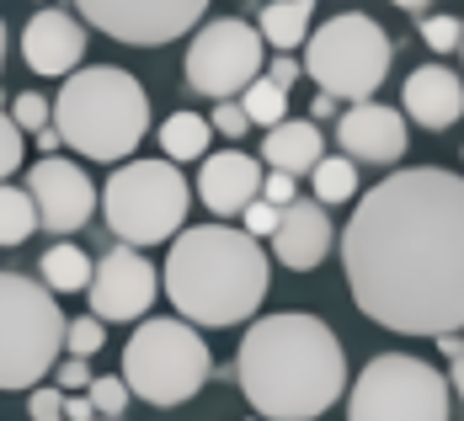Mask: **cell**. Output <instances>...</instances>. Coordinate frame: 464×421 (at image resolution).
Returning a JSON list of instances; mask_svg holds the SVG:
<instances>
[{"label":"cell","instance_id":"40","mask_svg":"<svg viewBox=\"0 0 464 421\" xmlns=\"http://www.w3.org/2000/svg\"><path fill=\"white\" fill-rule=\"evenodd\" d=\"M59 144H64V139H59V129H44V134H38V149H44V155H53Z\"/></svg>","mask_w":464,"mask_h":421},{"label":"cell","instance_id":"20","mask_svg":"<svg viewBox=\"0 0 464 421\" xmlns=\"http://www.w3.org/2000/svg\"><path fill=\"white\" fill-rule=\"evenodd\" d=\"M310 5L315 0H273V5H262V22H256L262 43H273L278 53L299 48L310 38Z\"/></svg>","mask_w":464,"mask_h":421},{"label":"cell","instance_id":"30","mask_svg":"<svg viewBox=\"0 0 464 421\" xmlns=\"http://www.w3.org/2000/svg\"><path fill=\"white\" fill-rule=\"evenodd\" d=\"M278 225H283V208H273V203H262V197H256V203L246 208V234H251V240H273Z\"/></svg>","mask_w":464,"mask_h":421},{"label":"cell","instance_id":"7","mask_svg":"<svg viewBox=\"0 0 464 421\" xmlns=\"http://www.w3.org/2000/svg\"><path fill=\"white\" fill-rule=\"evenodd\" d=\"M187 203H192V187L171 160H129L102 187L107 230L134 251L155 245V240H171L187 219Z\"/></svg>","mask_w":464,"mask_h":421},{"label":"cell","instance_id":"8","mask_svg":"<svg viewBox=\"0 0 464 421\" xmlns=\"http://www.w3.org/2000/svg\"><path fill=\"white\" fill-rule=\"evenodd\" d=\"M390 59H395L390 33L373 16H363V11L331 16L304 43V70L315 75V86L325 96H336V101H353V107L373 101V91L390 75Z\"/></svg>","mask_w":464,"mask_h":421},{"label":"cell","instance_id":"25","mask_svg":"<svg viewBox=\"0 0 464 421\" xmlns=\"http://www.w3.org/2000/svg\"><path fill=\"white\" fill-rule=\"evenodd\" d=\"M240 107H246V118H251V123H262V129H278V123H288V118H283V112H288V91H283V86H273L267 75L246 86Z\"/></svg>","mask_w":464,"mask_h":421},{"label":"cell","instance_id":"9","mask_svg":"<svg viewBox=\"0 0 464 421\" xmlns=\"http://www.w3.org/2000/svg\"><path fill=\"white\" fill-rule=\"evenodd\" d=\"M347 421H449V378L411 352H379L347 395Z\"/></svg>","mask_w":464,"mask_h":421},{"label":"cell","instance_id":"27","mask_svg":"<svg viewBox=\"0 0 464 421\" xmlns=\"http://www.w3.org/2000/svg\"><path fill=\"white\" fill-rule=\"evenodd\" d=\"M86 395H92V406H96V416L102 421H123V406H129V384H123V374L118 378H96Z\"/></svg>","mask_w":464,"mask_h":421},{"label":"cell","instance_id":"28","mask_svg":"<svg viewBox=\"0 0 464 421\" xmlns=\"http://www.w3.org/2000/svg\"><path fill=\"white\" fill-rule=\"evenodd\" d=\"M421 43L432 48V53H449V48L464 43V22L459 16H443V11H432L427 22H421Z\"/></svg>","mask_w":464,"mask_h":421},{"label":"cell","instance_id":"10","mask_svg":"<svg viewBox=\"0 0 464 421\" xmlns=\"http://www.w3.org/2000/svg\"><path fill=\"white\" fill-rule=\"evenodd\" d=\"M251 81H262V33L240 16H219L198 27L187 48V86L214 101H230V96H246Z\"/></svg>","mask_w":464,"mask_h":421},{"label":"cell","instance_id":"16","mask_svg":"<svg viewBox=\"0 0 464 421\" xmlns=\"http://www.w3.org/2000/svg\"><path fill=\"white\" fill-rule=\"evenodd\" d=\"M262 166L251 160V155H240V149H219V155H208L203 160V171H198V197L219 214V219H230V214H246L256 197H262Z\"/></svg>","mask_w":464,"mask_h":421},{"label":"cell","instance_id":"13","mask_svg":"<svg viewBox=\"0 0 464 421\" xmlns=\"http://www.w3.org/2000/svg\"><path fill=\"white\" fill-rule=\"evenodd\" d=\"M27 192L38 203V225L53 234H75L92 219V208L102 203V192L92 187V177L75 160H64V155H44L27 171Z\"/></svg>","mask_w":464,"mask_h":421},{"label":"cell","instance_id":"22","mask_svg":"<svg viewBox=\"0 0 464 421\" xmlns=\"http://www.w3.org/2000/svg\"><path fill=\"white\" fill-rule=\"evenodd\" d=\"M38 273H44V282L53 293H81V288H92V278H96L92 256H86L81 245H70V240L48 245L44 262H38Z\"/></svg>","mask_w":464,"mask_h":421},{"label":"cell","instance_id":"15","mask_svg":"<svg viewBox=\"0 0 464 421\" xmlns=\"http://www.w3.org/2000/svg\"><path fill=\"white\" fill-rule=\"evenodd\" d=\"M22 59L38 75H75V64L86 59V27L70 11H33V22L22 27Z\"/></svg>","mask_w":464,"mask_h":421},{"label":"cell","instance_id":"18","mask_svg":"<svg viewBox=\"0 0 464 421\" xmlns=\"http://www.w3.org/2000/svg\"><path fill=\"white\" fill-rule=\"evenodd\" d=\"M401 107L417 118L421 129H449V123H459L464 112V81L454 70H443V64H421L411 70V81H406V91H401Z\"/></svg>","mask_w":464,"mask_h":421},{"label":"cell","instance_id":"23","mask_svg":"<svg viewBox=\"0 0 464 421\" xmlns=\"http://www.w3.org/2000/svg\"><path fill=\"white\" fill-rule=\"evenodd\" d=\"M38 230V203L22 187H0V245H22Z\"/></svg>","mask_w":464,"mask_h":421},{"label":"cell","instance_id":"29","mask_svg":"<svg viewBox=\"0 0 464 421\" xmlns=\"http://www.w3.org/2000/svg\"><path fill=\"white\" fill-rule=\"evenodd\" d=\"M48 112H53V107H48L38 91H22L16 101H11V123H16L22 134H44V129H48Z\"/></svg>","mask_w":464,"mask_h":421},{"label":"cell","instance_id":"21","mask_svg":"<svg viewBox=\"0 0 464 421\" xmlns=\"http://www.w3.org/2000/svg\"><path fill=\"white\" fill-rule=\"evenodd\" d=\"M208 134H214L208 118H198V112H171V118L160 123V155H166L171 166H182V160H208Z\"/></svg>","mask_w":464,"mask_h":421},{"label":"cell","instance_id":"17","mask_svg":"<svg viewBox=\"0 0 464 421\" xmlns=\"http://www.w3.org/2000/svg\"><path fill=\"white\" fill-rule=\"evenodd\" d=\"M331 214H325V203H288L283 208V225L273 234V251H278L283 267H294V273H310V267H321L325 251H331Z\"/></svg>","mask_w":464,"mask_h":421},{"label":"cell","instance_id":"37","mask_svg":"<svg viewBox=\"0 0 464 421\" xmlns=\"http://www.w3.org/2000/svg\"><path fill=\"white\" fill-rule=\"evenodd\" d=\"M64 421H102L92 406V395H64Z\"/></svg>","mask_w":464,"mask_h":421},{"label":"cell","instance_id":"24","mask_svg":"<svg viewBox=\"0 0 464 421\" xmlns=\"http://www.w3.org/2000/svg\"><path fill=\"white\" fill-rule=\"evenodd\" d=\"M310 182H315V203H347V197H358V166L347 155H325L310 171Z\"/></svg>","mask_w":464,"mask_h":421},{"label":"cell","instance_id":"38","mask_svg":"<svg viewBox=\"0 0 464 421\" xmlns=\"http://www.w3.org/2000/svg\"><path fill=\"white\" fill-rule=\"evenodd\" d=\"M438 347H443V358H454V363L464 358V341H459V336H438Z\"/></svg>","mask_w":464,"mask_h":421},{"label":"cell","instance_id":"31","mask_svg":"<svg viewBox=\"0 0 464 421\" xmlns=\"http://www.w3.org/2000/svg\"><path fill=\"white\" fill-rule=\"evenodd\" d=\"M22 166V129L0 112V187H5V177Z\"/></svg>","mask_w":464,"mask_h":421},{"label":"cell","instance_id":"33","mask_svg":"<svg viewBox=\"0 0 464 421\" xmlns=\"http://www.w3.org/2000/svg\"><path fill=\"white\" fill-rule=\"evenodd\" d=\"M208 123H214V129H219V134H225V139H240V134H246V129H251V118H246V107H240V101H219V107H214V118H208Z\"/></svg>","mask_w":464,"mask_h":421},{"label":"cell","instance_id":"3","mask_svg":"<svg viewBox=\"0 0 464 421\" xmlns=\"http://www.w3.org/2000/svg\"><path fill=\"white\" fill-rule=\"evenodd\" d=\"M273 288V267L262 245L230 225H198L171 240L166 256V299L187 326H240L262 310Z\"/></svg>","mask_w":464,"mask_h":421},{"label":"cell","instance_id":"45","mask_svg":"<svg viewBox=\"0 0 464 421\" xmlns=\"http://www.w3.org/2000/svg\"><path fill=\"white\" fill-rule=\"evenodd\" d=\"M256 421H262V416H256Z\"/></svg>","mask_w":464,"mask_h":421},{"label":"cell","instance_id":"34","mask_svg":"<svg viewBox=\"0 0 464 421\" xmlns=\"http://www.w3.org/2000/svg\"><path fill=\"white\" fill-rule=\"evenodd\" d=\"M53 374H59V389H64V395H86V389L96 384L92 368H86V358H64Z\"/></svg>","mask_w":464,"mask_h":421},{"label":"cell","instance_id":"6","mask_svg":"<svg viewBox=\"0 0 464 421\" xmlns=\"http://www.w3.org/2000/svg\"><path fill=\"white\" fill-rule=\"evenodd\" d=\"M214 374L208 341L187 321H144L123 347V384L144 406H187Z\"/></svg>","mask_w":464,"mask_h":421},{"label":"cell","instance_id":"44","mask_svg":"<svg viewBox=\"0 0 464 421\" xmlns=\"http://www.w3.org/2000/svg\"><path fill=\"white\" fill-rule=\"evenodd\" d=\"M459 53H464V43H459Z\"/></svg>","mask_w":464,"mask_h":421},{"label":"cell","instance_id":"1","mask_svg":"<svg viewBox=\"0 0 464 421\" xmlns=\"http://www.w3.org/2000/svg\"><path fill=\"white\" fill-rule=\"evenodd\" d=\"M342 267L373 326L454 336L464 326V177L411 166L358 197Z\"/></svg>","mask_w":464,"mask_h":421},{"label":"cell","instance_id":"12","mask_svg":"<svg viewBox=\"0 0 464 421\" xmlns=\"http://www.w3.org/2000/svg\"><path fill=\"white\" fill-rule=\"evenodd\" d=\"M92 315L96 321H140L144 310L155 304L160 293V278L150 267V256L134 251V245H112L102 262H96V278H92Z\"/></svg>","mask_w":464,"mask_h":421},{"label":"cell","instance_id":"35","mask_svg":"<svg viewBox=\"0 0 464 421\" xmlns=\"http://www.w3.org/2000/svg\"><path fill=\"white\" fill-rule=\"evenodd\" d=\"M262 203H273V208H288V203H299V192H294V177L273 171V177L262 182Z\"/></svg>","mask_w":464,"mask_h":421},{"label":"cell","instance_id":"41","mask_svg":"<svg viewBox=\"0 0 464 421\" xmlns=\"http://www.w3.org/2000/svg\"><path fill=\"white\" fill-rule=\"evenodd\" d=\"M454 389H459V400H464V358L454 363Z\"/></svg>","mask_w":464,"mask_h":421},{"label":"cell","instance_id":"42","mask_svg":"<svg viewBox=\"0 0 464 421\" xmlns=\"http://www.w3.org/2000/svg\"><path fill=\"white\" fill-rule=\"evenodd\" d=\"M401 11H421V5H432V0H395Z\"/></svg>","mask_w":464,"mask_h":421},{"label":"cell","instance_id":"26","mask_svg":"<svg viewBox=\"0 0 464 421\" xmlns=\"http://www.w3.org/2000/svg\"><path fill=\"white\" fill-rule=\"evenodd\" d=\"M102 341H107V326L96 315H81V321H70V330H64V352L70 358H96Z\"/></svg>","mask_w":464,"mask_h":421},{"label":"cell","instance_id":"5","mask_svg":"<svg viewBox=\"0 0 464 421\" xmlns=\"http://www.w3.org/2000/svg\"><path fill=\"white\" fill-rule=\"evenodd\" d=\"M70 321L53 304V288L27 273H0V389H38L59 368Z\"/></svg>","mask_w":464,"mask_h":421},{"label":"cell","instance_id":"32","mask_svg":"<svg viewBox=\"0 0 464 421\" xmlns=\"http://www.w3.org/2000/svg\"><path fill=\"white\" fill-rule=\"evenodd\" d=\"M27 416L33 421H64V389H33V400H27Z\"/></svg>","mask_w":464,"mask_h":421},{"label":"cell","instance_id":"4","mask_svg":"<svg viewBox=\"0 0 464 421\" xmlns=\"http://www.w3.org/2000/svg\"><path fill=\"white\" fill-rule=\"evenodd\" d=\"M53 129L75 155H92V160L112 166V160L134 155L140 139L150 134V96L118 64L75 70L53 96Z\"/></svg>","mask_w":464,"mask_h":421},{"label":"cell","instance_id":"36","mask_svg":"<svg viewBox=\"0 0 464 421\" xmlns=\"http://www.w3.org/2000/svg\"><path fill=\"white\" fill-rule=\"evenodd\" d=\"M267 81H273V86H283V91H288V86H294V81H299V64H294V59H288V53H278V59H273V64H267Z\"/></svg>","mask_w":464,"mask_h":421},{"label":"cell","instance_id":"43","mask_svg":"<svg viewBox=\"0 0 464 421\" xmlns=\"http://www.w3.org/2000/svg\"><path fill=\"white\" fill-rule=\"evenodd\" d=\"M0 64H5V22H0Z\"/></svg>","mask_w":464,"mask_h":421},{"label":"cell","instance_id":"2","mask_svg":"<svg viewBox=\"0 0 464 421\" xmlns=\"http://www.w3.org/2000/svg\"><path fill=\"white\" fill-rule=\"evenodd\" d=\"M235 378L262 421H315L347 389V358L321 315L283 310L240 336Z\"/></svg>","mask_w":464,"mask_h":421},{"label":"cell","instance_id":"19","mask_svg":"<svg viewBox=\"0 0 464 421\" xmlns=\"http://www.w3.org/2000/svg\"><path fill=\"white\" fill-rule=\"evenodd\" d=\"M262 160L283 171V177H304V171H315L325 160V139L315 123H304V118H288L278 129H267V139H262Z\"/></svg>","mask_w":464,"mask_h":421},{"label":"cell","instance_id":"11","mask_svg":"<svg viewBox=\"0 0 464 421\" xmlns=\"http://www.w3.org/2000/svg\"><path fill=\"white\" fill-rule=\"evenodd\" d=\"M75 11L118 43L160 48L177 43L187 27H198L208 0H75Z\"/></svg>","mask_w":464,"mask_h":421},{"label":"cell","instance_id":"39","mask_svg":"<svg viewBox=\"0 0 464 421\" xmlns=\"http://www.w3.org/2000/svg\"><path fill=\"white\" fill-rule=\"evenodd\" d=\"M310 112H315V118H331V112H336V96H315V101H310Z\"/></svg>","mask_w":464,"mask_h":421},{"label":"cell","instance_id":"14","mask_svg":"<svg viewBox=\"0 0 464 421\" xmlns=\"http://www.w3.org/2000/svg\"><path fill=\"white\" fill-rule=\"evenodd\" d=\"M336 144L342 155L353 160H369V166H395L406 155V118L384 101H358L342 112L336 123Z\"/></svg>","mask_w":464,"mask_h":421}]
</instances>
